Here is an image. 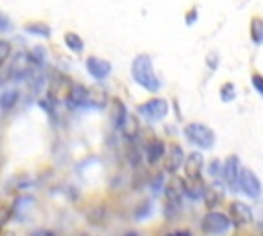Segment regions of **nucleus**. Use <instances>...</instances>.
Returning <instances> with one entry per match:
<instances>
[{
    "mask_svg": "<svg viewBox=\"0 0 263 236\" xmlns=\"http://www.w3.org/2000/svg\"><path fill=\"white\" fill-rule=\"evenodd\" d=\"M132 78L148 92H156L160 88V78L154 74L152 57L146 53H140L132 62Z\"/></svg>",
    "mask_w": 263,
    "mask_h": 236,
    "instance_id": "obj_1",
    "label": "nucleus"
},
{
    "mask_svg": "<svg viewBox=\"0 0 263 236\" xmlns=\"http://www.w3.org/2000/svg\"><path fill=\"white\" fill-rule=\"evenodd\" d=\"M183 135L191 142V144H195L197 148H203V150H210V148H214V144H216V135H214V131L208 127V125H203V123H187L185 125V129H183Z\"/></svg>",
    "mask_w": 263,
    "mask_h": 236,
    "instance_id": "obj_2",
    "label": "nucleus"
},
{
    "mask_svg": "<svg viewBox=\"0 0 263 236\" xmlns=\"http://www.w3.org/2000/svg\"><path fill=\"white\" fill-rule=\"evenodd\" d=\"M232 220L226 213L220 211H208L201 220V232L203 234H224L230 228Z\"/></svg>",
    "mask_w": 263,
    "mask_h": 236,
    "instance_id": "obj_3",
    "label": "nucleus"
},
{
    "mask_svg": "<svg viewBox=\"0 0 263 236\" xmlns=\"http://www.w3.org/2000/svg\"><path fill=\"white\" fill-rule=\"evenodd\" d=\"M138 113L146 119V121H150V123H154V121H160V119H164L166 117V113H168V103L164 101V99H150V101H146V103H142L140 107H138Z\"/></svg>",
    "mask_w": 263,
    "mask_h": 236,
    "instance_id": "obj_4",
    "label": "nucleus"
},
{
    "mask_svg": "<svg viewBox=\"0 0 263 236\" xmlns=\"http://www.w3.org/2000/svg\"><path fill=\"white\" fill-rule=\"evenodd\" d=\"M240 170H242V166H240V160H238V156H228L226 158V162H224V181H226V185H228V189L230 191H240Z\"/></svg>",
    "mask_w": 263,
    "mask_h": 236,
    "instance_id": "obj_5",
    "label": "nucleus"
},
{
    "mask_svg": "<svg viewBox=\"0 0 263 236\" xmlns=\"http://www.w3.org/2000/svg\"><path fill=\"white\" fill-rule=\"evenodd\" d=\"M240 191L247 195V197H251V199H257L259 195H261V183H259V179H257V174L251 170V168H242L240 170Z\"/></svg>",
    "mask_w": 263,
    "mask_h": 236,
    "instance_id": "obj_6",
    "label": "nucleus"
},
{
    "mask_svg": "<svg viewBox=\"0 0 263 236\" xmlns=\"http://www.w3.org/2000/svg\"><path fill=\"white\" fill-rule=\"evenodd\" d=\"M86 72L95 78V80H105L109 74H111V64L103 57H97V55H90L86 57Z\"/></svg>",
    "mask_w": 263,
    "mask_h": 236,
    "instance_id": "obj_7",
    "label": "nucleus"
},
{
    "mask_svg": "<svg viewBox=\"0 0 263 236\" xmlns=\"http://www.w3.org/2000/svg\"><path fill=\"white\" fill-rule=\"evenodd\" d=\"M228 215H230V220H232L234 226H245V224H251L253 222L251 209L247 207V203H240V201H232L228 205Z\"/></svg>",
    "mask_w": 263,
    "mask_h": 236,
    "instance_id": "obj_8",
    "label": "nucleus"
},
{
    "mask_svg": "<svg viewBox=\"0 0 263 236\" xmlns=\"http://www.w3.org/2000/svg\"><path fill=\"white\" fill-rule=\"evenodd\" d=\"M183 148L179 146V144H171V148H168V154L164 156V170L166 172H177L179 168H181V162H183Z\"/></svg>",
    "mask_w": 263,
    "mask_h": 236,
    "instance_id": "obj_9",
    "label": "nucleus"
},
{
    "mask_svg": "<svg viewBox=\"0 0 263 236\" xmlns=\"http://www.w3.org/2000/svg\"><path fill=\"white\" fill-rule=\"evenodd\" d=\"M86 99H88V90H86V86L74 84V86H70V88H68V94H66V103H68V107L76 109V107L84 105V103H86Z\"/></svg>",
    "mask_w": 263,
    "mask_h": 236,
    "instance_id": "obj_10",
    "label": "nucleus"
},
{
    "mask_svg": "<svg viewBox=\"0 0 263 236\" xmlns=\"http://www.w3.org/2000/svg\"><path fill=\"white\" fill-rule=\"evenodd\" d=\"M164 156H166V146H164V142L158 140V137L150 140L148 146H146V160H148L150 164H156V162H158L160 158H164Z\"/></svg>",
    "mask_w": 263,
    "mask_h": 236,
    "instance_id": "obj_11",
    "label": "nucleus"
},
{
    "mask_svg": "<svg viewBox=\"0 0 263 236\" xmlns=\"http://www.w3.org/2000/svg\"><path fill=\"white\" fill-rule=\"evenodd\" d=\"M201 166H203V156L201 154L193 152V154H189L185 158V172H187V176H199Z\"/></svg>",
    "mask_w": 263,
    "mask_h": 236,
    "instance_id": "obj_12",
    "label": "nucleus"
},
{
    "mask_svg": "<svg viewBox=\"0 0 263 236\" xmlns=\"http://www.w3.org/2000/svg\"><path fill=\"white\" fill-rule=\"evenodd\" d=\"M222 199H224V193H222V189L220 187H205V193H203V201H205V205L212 209V207H216V205H220L222 203Z\"/></svg>",
    "mask_w": 263,
    "mask_h": 236,
    "instance_id": "obj_13",
    "label": "nucleus"
},
{
    "mask_svg": "<svg viewBox=\"0 0 263 236\" xmlns=\"http://www.w3.org/2000/svg\"><path fill=\"white\" fill-rule=\"evenodd\" d=\"M18 101V90L16 88H4L2 94H0V105H2V111H10Z\"/></svg>",
    "mask_w": 263,
    "mask_h": 236,
    "instance_id": "obj_14",
    "label": "nucleus"
},
{
    "mask_svg": "<svg viewBox=\"0 0 263 236\" xmlns=\"http://www.w3.org/2000/svg\"><path fill=\"white\" fill-rule=\"evenodd\" d=\"M111 117H113V125H115L117 129H121V127L125 125V121H127V111H125V105H123L121 101H115V103H113V113H111Z\"/></svg>",
    "mask_w": 263,
    "mask_h": 236,
    "instance_id": "obj_15",
    "label": "nucleus"
},
{
    "mask_svg": "<svg viewBox=\"0 0 263 236\" xmlns=\"http://www.w3.org/2000/svg\"><path fill=\"white\" fill-rule=\"evenodd\" d=\"M249 33H251L253 43H257V45L263 43V18H261V16H253V18H251Z\"/></svg>",
    "mask_w": 263,
    "mask_h": 236,
    "instance_id": "obj_16",
    "label": "nucleus"
},
{
    "mask_svg": "<svg viewBox=\"0 0 263 236\" xmlns=\"http://www.w3.org/2000/svg\"><path fill=\"white\" fill-rule=\"evenodd\" d=\"M35 205V199L33 197H18L16 201H14V205H12V209H14V215H25V211H29L31 207Z\"/></svg>",
    "mask_w": 263,
    "mask_h": 236,
    "instance_id": "obj_17",
    "label": "nucleus"
},
{
    "mask_svg": "<svg viewBox=\"0 0 263 236\" xmlns=\"http://www.w3.org/2000/svg\"><path fill=\"white\" fill-rule=\"evenodd\" d=\"M64 43H66L72 51H76V53H80V51L84 49V43H82L80 35H76V33H72V31H68V33L64 35Z\"/></svg>",
    "mask_w": 263,
    "mask_h": 236,
    "instance_id": "obj_18",
    "label": "nucleus"
},
{
    "mask_svg": "<svg viewBox=\"0 0 263 236\" xmlns=\"http://www.w3.org/2000/svg\"><path fill=\"white\" fill-rule=\"evenodd\" d=\"M25 31L27 33H33V35H41V37H49L51 35V29L45 23H27L25 25Z\"/></svg>",
    "mask_w": 263,
    "mask_h": 236,
    "instance_id": "obj_19",
    "label": "nucleus"
},
{
    "mask_svg": "<svg viewBox=\"0 0 263 236\" xmlns=\"http://www.w3.org/2000/svg\"><path fill=\"white\" fill-rule=\"evenodd\" d=\"M29 62L35 66V68H41L45 64V49L43 47H33L31 53H29Z\"/></svg>",
    "mask_w": 263,
    "mask_h": 236,
    "instance_id": "obj_20",
    "label": "nucleus"
},
{
    "mask_svg": "<svg viewBox=\"0 0 263 236\" xmlns=\"http://www.w3.org/2000/svg\"><path fill=\"white\" fill-rule=\"evenodd\" d=\"M220 99H222L224 103H228V101L234 99V84H232V82H224V84H222V88H220Z\"/></svg>",
    "mask_w": 263,
    "mask_h": 236,
    "instance_id": "obj_21",
    "label": "nucleus"
},
{
    "mask_svg": "<svg viewBox=\"0 0 263 236\" xmlns=\"http://www.w3.org/2000/svg\"><path fill=\"white\" fill-rule=\"evenodd\" d=\"M210 174L212 176H222L224 174V166L220 164V160H212L210 162Z\"/></svg>",
    "mask_w": 263,
    "mask_h": 236,
    "instance_id": "obj_22",
    "label": "nucleus"
},
{
    "mask_svg": "<svg viewBox=\"0 0 263 236\" xmlns=\"http://www.w3.org/2000/svg\"><path fill=\"white\" fill-rule=\"evenodd\" d=\"M251 82H253L255 90H257L259 94H263V76H261V74H253V76H251Z\"/></svg>",
    "mask_w": 263,
    "mask_h": 236,
    "instance_id": "obj_23",
    "label": "nucleus"
},
{
    "mask_svg": "<svg viewBox=\"0 0 263 236\" xmlns=\"http://www.w3.org/2000/svg\"><path fill=\"white\" fill-rule=\"evenodd\" d=\"M197 18V10L193 8V10H189L187 12V16H185V21H187V25H193V21Z\"/></svg>",
    "mask_w": 263,
    "mask_h": 236,
    "instance_id": "obj_24",
    "label": "nucleus"
},
{
    "mask_svg": "<svg viewBox=\"0 0 263 236\" xmlns=\"http://www.w3.org/2000/svg\"><path fill=\"white\" fill-rule=\"evenodd\" d=\"M8 51H10V45H8V41L4 39V41H2V57H4V60L8 57Z\"/></svg>",
    "mask_w": 263,
    "mask_h": 236,
    "instance_id": "obj_25",
    "label": "nucleus"
},
{
    "mask_svg": "<svg viewBox=\"0 0 263 236\" xmlns=\"http://www.w3.org/2000/svg\"><path fill=\"white\" fill-rule=\"evenodd\" d=\"M8 29V18H6V14H2V31H6Z\"/></svg>",
    "mask_w": 263,
    "mask_h": 236,
    "instance_id": "obj_26",
    "label": "nucleus"
}]
</instances>
